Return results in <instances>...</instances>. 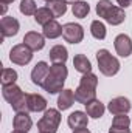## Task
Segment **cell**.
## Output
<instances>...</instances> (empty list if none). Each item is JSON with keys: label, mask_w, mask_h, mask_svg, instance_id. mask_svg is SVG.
Wrapping results in <instances>:
<instances>
[{"label": "cell", "mask_w": 132, "mask_h": 133, "mask_svg": "<svg viewBox=\"0 0 132 133\" xmlns=\"http://www.w3.org/2000/svg\"><path fill=\"white\" fill-rule=\"evenodd\" d=\"M97 85H98V77L93 73L82 74L81 82L75 91V99L79 104H84V105L95 101L97 99Z\"/></svg>", "instance_id": "6da1fadb"}, {"label": "cell", "mask_w": 132, "mask_h": 133, "mask_svg": "<svg viewBox=\"0 0 132 133\" xmlns=\"http://www.w3.org/2000/svg\"><path fill=\"white\" fill-rule=\"evenodd\" d=\"M67 66L64 64H53L50 66V73L45 79V84H44V90L50 95H56V93H61L62 91V87H64V82L67 79Z\"/></svg>", "instance_id": "7a4b0ae2"}, {"label": "cell", "mask_w": 132, "mask_h": 133, "mask_svg": "<svg viewBox=\"0 0 132 133\" xmlns=\"http://www.w3.org/2000/svg\"><path fill=\"white\" fill-rule=\"evenodd\" d=\"M97 14L110 25H120L126 19L124 9L120 6H113L110 0H99L97 3Z\"/></svg>", "instance_id": "3957f363"}, {"label": "cell", "mask_w": 132, "mask_h": 133, "mask_svg": "<svg viewBox=\"0 0 132 133\" xmlns=\"http://www.w3.org/2000/svg\"><path fill=\"white\" fill-rule=\"evenodd\" d=\"M97 61H98V68L99 71L110 77V76H115L118 71H120V62L117 57H113L107 50H99L97 53Z\"/></svg>", "instance_id": "277c9868"}, {"label": "cell", "mask_w": 132, "mask_h": 133, "mask_svg": "<svg viewBox=\"0 0 132 133\" xmlns=\"http://www.w3.org/2000/svg\"><path fill=\"white\" fill-rule=\"evenodd\" d=\"M61 122V113L56 108H47L42 119L37 122V129L39 132L44 133H56L58 127Z\"/></svg>", "instance_id": "5b68a950"}, {"label": "cell", "mask_w": 132, "mask_h": 133, "mask_svg": "<svg viewBox=\"0 0 132 133\" xmlns=\"http://www.w3.org/2000/svg\"><path fill=\"white\" fill-rule=\"evenodd\" d=\"M9 59L13 64H17V65H27L31 62L33 59V50H30L25 43H19L16 46L11 48L9 51Z\"/></svg>", "instance_id": "8992f818"}, {"label": "cell", "mask_w": 132, "mask_h": 133, "mask_svg": "<svg viewBox=\"0 0 132 133\" xmlns=\"http://www.w3.org/2000/svg\"><path fill=\"white\" fill-rule=\"evenodd\" d=\"M62 36H64L65 42H68V43H79L84 39V30L79 23L70 22V23H65L62 26Z\"/></svg>", "instance_id": "52a82bcc"}, {"label": "cell", "mask_w": 132, "mask_h": 133, "mask_svg": "<svg viewBox=\"0 0 132 133\" xmlns=\"http://www.w3.org/2000/svg\"><path fill=\"white\" fill-rule=\"evenodd\" d=\"M48 73H50V66H48L47 62H44V61L37 62L34 65L33 71H31V81H33V84L34 85H39V87H44Z\"/></svg>", "instance_id": "ba28073f"}, {"label": "cell", "mask_w": 132, "mask_h": 133, "mask_svg": "<svg viewBox=\"0 0 132 133\" xmlns=\"http://www.w3.org/2000/svg\"><path fill=\"white\" fill-rule=\"evenodd\" d=\"M19 28H20V25H19V20L17 19L8 17V16L2 17V20H0L2 37H13V36H16V34L19 33Z\"/></svg>", "instance_id": "9c48e42d"}, {"label": "cell", "mask_w": 132, "mask_h": 133, "mask_svg": "<svg viewBox=\"0 0 132 133\" xmlns=\"http://www.w3.org/2000/svg\"><path fill=\"white\" fill-rule=\"evenodd\" d=\"M107 108L112 115H126L131 110V102H129L128 98L120 96V98H115V99L110 101Z\"/></svg>", "instance_id": "30bf717a"}, {"label": "cell", "mask_w": 132, "mask_h": 133, "mask_svg": "<svg viewBox=\"0 0 132 133\" xmlns=\"http://www.w3.org/2000/svg\"><path fill=\"white\" fill-rule=\"evenodd\" d=\"M113 45H115L117 53H118L121 57H128V56H131L132 42H131V39H129V36H126V34H120V36H117Z\"/></svg>", "instance_id": "8fae6325"}, {"label": "cell", "mask_w": 132, "mask_h": 133, "mask_svg": "<svg viewBox=\"0 0 132 133\" xmlns=\"http://www.w3.org/2000/svg\"><path fill=\"white\" fill-rule=\"evenodd\" d=\"M23 43H25L30 50H33V51H39V50H42V48L45 46V36L36 33V31H30V33L25 34V37H23Z\"/></svg>", "instance_id": "7c38bea8"}, {"label": "cell", "mask_w": 132, "mask_h": 133, "mask_svg": "<svg viewBox=\"0 0 132 133\" xmlns=\"http://www.w3.org/2000/svg\"><path fill=\"white\" fill-rule=\"evenodd\" d=\"M87 122H89V118H87V113H84V111H73L70 116H68V119H67V124L73 129V130H76V129H82V127H87Z\"/></svg>", "instance_id": "4fadbf2b"}, {"label": "cell", "mask_w": 132, "mask_h": 133, "mask_svg": "<svg viewBox=\"0 0 132 133\" xmlns=\"http://www.w3.org/2000/svg\"><path fill=\"white\" fill-rule=\"evenodd\" d=\"M2 93H3V98L6 102H9L11 105L16 102V101L19 99L22 95H23V91L16 85V84H9V85H3V88H2Z\"/></svg>", "instance_id": "5bb4252c"}, {"label": "cell", "mask_w": 132, "mask_h": 133, "mask_svg": "<svg viewBox=\"0 0 132 133\" xmlns=\"http://www.w3.org/2000/svg\"><path fill=\"white\" fill-rule=\"evenodd\" d=\"M48 56H50V61H51L53 64H65V61L68 59L67 48L62 46V45H55V46L50 50Z\"/></svg>", "instance_id": "9a60e30c"}, {"label": "cell", "mask_w": 132, "mask_h": 133, "mask_svg": "<svg viewBox=\"0 0 132 133\" xmlns=\"http://www.w3.org/2000/svg\"><path fill=\"white\" fill-rule=\"evenodd\" d=\"M33 125L31 118L28 116V113H17L14 116V129L20 130V132H28Z\"/></svg>", "instance_id": "2e32d148"}, {"label": "cell", "mask_w": 132, "mask_h": 133, "mask_svg": "<svg viewBox=\"0 0 132 133\" xmlns=\"http://www.w3.org/2000/svg\"><path fill=\"white\" fill-rule=\"evenodd\" d=\"M73 66L76 71L82 73V74H87V73H92V64L90 61L87 59V56L84 54H76L75 59H73Z\"/></svg>", "instance_id": "e0dca14e"}, {"label": "cell", "mask_w": 132, "mask_h": 133, "mask_svg": "<svg viewBox=\"0 0 132 133\" xmlns=\"http://www.w3.org/2000/svg\"><path fill=\"white\" fill-rule=\"evenodd\" d=\"M104 110H106V108H104V104L98 99L92 101V102H89V104L86 105V113H87L90 118H93V119L101 118V116L104 115Z\"/></svg>", "instance_id": "ac0fdd59"}, {"label": "cell", "mask_w": 132, "mask_h": 133, "mask_svg": "<svg viewBox=\"0 0 132 133\" xmlns=\"http://www.w3.org/2000/svg\"><path fill=\"white\" fill-rule=\"evenodd\" d=\"M28 108L30 111H44L47 110V101L40 95H28Z\"/></svg>", "instance_id": "d6986e66"}, {"label": "cell", "mask_w": 132, "mask_h": 133, "mask_svg": "<svg viewBox=\"0 0 132 133\" xmlns=\"http://www.w3.org/2000/svg\"><path fill=\"white\" fill-rule=\"evenodd\" d=\"M75 101H76L75 93L71 90H62L59 93V98H58V107H59V110H67L73 105Z\"/></svg>", "instance_id": "ffe728a7"}, {"label": "cell", "mask_w": 132, "mask_h": 133, "mask_svg": "<svg viewBox=\"0 0 132 133\" xmlns=\"http://www.w3.org/2000/svg\"><path fill=\"white\" fill-rule=\"evenodd\" d=\"M61 34H62V26H61V23L56 22V20H51V22H48V23L44 26V36H45L47 39H56V37H59Z\"/></svg>", "instance_id": "44dd1931"}, {"label": "cell", "mask_w": 132, "mask_h": 133, "mask_svg": "<svg viewBox=\"0 0 132 133\" xmlns=\"http://www.w3.org/2000/svg\"><path fill=\"white\" fill-rule=\"evenodd\" d=\"M47 8L53 12L55 17H61L67 12V2L65 0H50L47 2Z\"/></svg>", "instance_id": "7402d4cb"}, {"label": "cell", "mask_w": 132, "mask_h": 133, "mask_svg": "<svg viewBox=\"0 0 132 133\" xmlns=\"http://www.w3.org/2000/svg\"><path fill=\"white\" fill-rule=\"evenodd\" d=\"M53 12L45 6V8H39L37 11H36V14H34V20H36V23H39V25H42V26H45L48 22H51L53 20Z\"/></svg>", "instance_id": "603a6c76"}, {"label": "cell", "mask_w": 132, "mask_h": 133, "mask_svg": "<svg viewBox=\"0 0 132 133\" xmlns=\"http://www.w3.org/2000/svg\"><path fill=\"white\" fill-rule=\"evenodd\" d=\"M71 11H73V16H75V17H78V19H84V17L89 14L90 6H89L87 2H76V3H73Z\"/></svg>", "instance_id": "cb8c5ba5"}, {"label": "cell", "mask_w": 132, "mask_h": 133, "mask_svg": "<svg viewBox=\"0 0 132 133\" xmlns=\"http://www.w3.org/2000/svg\"><path fill=\"white\" fill-rule=\"evenodd\" d=\"M90 33H92V36L95 39L103 40L106 37V26H104V23L99 22V20H93L92 25H90Z\"/></svg>", "instance_id": "d4e9b609"}, {"label": "cell", "mask_w": 132, "mask_h": 133, "mask_svg": "<svg viewBox=\"0 0 132 133\" xmlns=\"http://www.w3.org/2000/svg\"><path fill=\"white\" fill-rule=\"evenodd\" d=\"M11 107H13V110H14L16 113H28V111H30V108H28V95L23 93Z\"/></svg>", "instance_id": "484cf974"}, {"label": "cell", "mask_w": 132, "mask_h": 133, "mask_svg": "<svg viewBox=\"0 0 132 133\" xmlns=\"http://www.w3.org/2000/svg\"><path fill=\"white\" fill-rule=\"evenodd\" d=\"M2 85H9L17 81V73L13 68H3L2 70Z\"/></svg>", "instance_id": "4316f807"}, {"label": "cell", "mask_w": 132, "mask_h": 133, "mask_svg": "<svg viewBox=\"0 0 132 133\" xmlns=\"http://www.w3.org/2000/svg\"><path fill=\"white\" fill-rule=\"evenodd\" d=\"M39 8L36 6L34 0H22L20 2V12L25 16H34Z\"/></svg>", "instance_id": "83f0119b"}, {"label": "cell", "mask_w": 132, "mask_h": 133, "mask_svg": "<svg viewBox=\"0 0 132 133\" xmlns=\"http://www.w3.org/2000/svg\"><path fill=\"white\" fill-rule=\"evenodd\" d=\"M131 125V119L126 115H115L113 121H112V127H123V129H129Z\"/></svg>", "instance_id": "f1b7e54d"}, {"label": "cell", "mask_w": 132, "mask_h": 133, "mask_svg": "<svg viewBox=\"0 0 132 133\" xmlns=\"http://www.w3.org/2000/svg\"><path fill=\"white\" fill-rule=\"evenodd\" d=\"M109 133H131L129 129H123V127H110Z\"/></svg>", "instance_id": "f546056e"}, {"label": "cell", "mask_w": 132, "mask_h": 133, "mask_svg": "<svg viewBox=\"0 0 132 133\" xmlns=\"http://www.w3.org/2000/svg\"><path fill=\"white\" fill-rule=\"evenodd\" d=\"M117 2H118L120 8H128V6L132 5V0H117Z\"/></svg>", "instance_id": "4dcf8cb0"}, {"label": "cell", "mask_w": 132, "mask_h": 133, "mask_svg": "<svg viewBox=\"0 0 132 133\" xmlns=\"http://www.w3.org/2000/svg\"><path fill=\"white\" fill-rule=\"evenodd\" d=\"M73 133H90V130L86 129V127H82V129H76V130H73Z\"/></svg>", "instance_id": "1f68e13d"}, {"label": "cell", "mask_w": 132, "mask_h": 133, "mask_svg": "<svg viewBox=\"0 0 132 133\" xmlns=\"http://www.w3.org/2000/svg\"><path fill=\"white\" fill-rule=\"evenodd\" d=\"M2 5H3V6H2V14H5V12H6V9H8V6H6L5 3H2Z\"/></svg>", "instance_id": "d6a6232c"}, {"label": "cell", "mask_w": 132, "mask_h": 133, "mask_svg": "<svg viewBox=\"0 0 132 133\" xmlns=\"http://www.w3.org/2000/svg\"><path fill=\"white\" fill-rule=\"evenodd\" d=\"M14 0H2V3H5V5H8V3H13Z\"/></svg>", "instance_id": "836d02e7"}, {"label": "cell", "mask_w": 132, "mask_h": 133, "mask_svg": "<svg viewBox=\"0 0 132 133\" xmlns=\"http://www.w3.org/2000/svg\"><path fill=\"white\" fill-rule=\"evenodd\" d=\"M65 2H70V3H76V2H79V0H65Z\"/></svg>", "instance_id": "e575fe53"}, {"label": "cell", "mask_w": 132, "mask_h": 133, "mask_svg": "<svg viewBox=\"0 0 132 133\" xmlns=\"http://www.w3.org/2000/svg\"><path fill=\"white\" fill-rule=\"evenodd\" d=\"M13 133H27V132H20V130H14Z\"/></svg>", "instance_id": "d590c367"}, {"label": "cell", "mask_w": 132, "mask_h": 133, "mask_svg": "<svg viewBox=\"0 0 132 133\" xmlns=\"http://www.w3.org/2000/svg\"><path fill=\"white\" fill-rule=\"evenodd\" d=\"M45 2H50V0H45Z\"/></svg>", "instance_id": "8d00e7d4"}, {"label": "cell", "mask_w": 132, "mask_h": 133, "mask_svg": "<svg viewBox=\"0 0 132 133\" xmlns=\"http://www.w3.org/2000/svg\"><path fill=\"white\" fill-rule=\"evenodd\" d=\"M39 133H44V132H39Z\"/></svg>", "instance_id": "74e56055"}]
</instances>
